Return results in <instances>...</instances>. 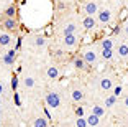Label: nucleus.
<instances>
[{
    "instance_id": "11",
    "label": "nucleus",
    "mask_w": 128,
    "mask_h": 127,
    "mask_svg": "<svg viewBox=\"0 0 128 127\" xmlns=\"http://www.w3.org/2000/svg\"><path fill=\"white\" fill-rule=\"evenodd\" d=\"M98 86H100V89H104V91H110L113 88V81L110 78H100Z\"/></svg>"
},
{
    "instance_id": "35",
    "label": "nucleus",
    "mask_w": 128,
    "mask_h": 127,
    "mask_svg": "<svg viewBox=\"0 0 128 127\" xmlns=\"http://www.w3.org/2000/svg\"><path fill=\"white\" fill-rule=\"evenodd\" d=\"M123 104H125V107H128V96L123 99Z\"/></svg>"
},
{
    "instance_id": "29",
    "label": "nucleus",
    "mask_w": 128,
    "mask_h": 127,
    "mask_svg": "<svg viewBox=\"0 0 128 127\" xmlns=\"http://www.w3.org/2000/svg\"><path fill=\"white\" fill-rule=\"evenodd\" d=\"M122 93H123V88H122L120 84H118V86H115V89H113V94H115V96L118 97V96H120Z\"/></svg>"
},
{
    "instance_id": "20",
    "label": "nucleus",
    "mask_w": 128,
    "mask_h": 127,
    "mask_svg": "<svg viewBox=\"0 0 128 127\" xmlns=\"http://www.w3.org/2000/svg\"><path fill=\"white\" fill-rule=\"evenodd\" d=\"M117 99H118V97L115 96V94H110V96H108V97L105 99V102H104V106H105V107H113V106L117 104Z\"/></svg>"
},
{
    "instance_id": "14",
    "label": "nucleus",
    "mask_w": 128,
    "mask_h": 127,
    "mask_svg": "<svg viewBox=\"0 0 128 127\" xmlns=\"http://www.w3.org/2000/svg\"><path fill=\"white\" fill-rule=\"evenodd\" d=\"M46 76H48L49 79H58V78H59V69H58L56 66H48V69H46Z\"/></svg>"
},
{
    "instance_id": "21",
    "label": "nucleus",
    "mask_w": 128,
    "mask_h": 127,
    "mask_svg": "<svg viewBox=\"0 0 128 127\" xmlns=\"http://www.w3.org/2000/svg\"><path fill=\"white\" fill-rule=\"evenodd\" d=\"M100 48H113V40L112 38H102Z\"/></svg>"
},
{
    "instance_id": "37",
    "label": "nucleus",
    "mask_w": 128,
    "mask_h": 127,
    "mask_svg": "<svg viewBox=\"0 0 128 127\" xmlns=\"http://www.w3.org/2000/svg\"><path fill=\"white\" fill-rule=\"evenodd\" d=\"M0 50H2V45H0Z\"/></svg>"
},
{
    "instance_id": "9",
    "label": "nucleus",
    "mask_w": 128,
    "mask_h": 127,
    "mask_svg": "<svg viewBox=\"0 0 128 127\" xmlns=\"http://www.w3.org/2000/svg\"><path fill=\"white\" fill-rule=\"evenodd\" d=\"M12 43H13V36H12L10 31H2L0 33V45H2V48H7V46H10Z\"/></svg>"
},
{
    "instance_id": "32",
    "label": "nucleus",
    "mask_w": 128,
    "mask_h": 127,
    "mask_svg": "<svg viewBox=\"0 0 128 127\" xmlns=\"http://www.w3.org/2000/svg\"><path fill=\"white\" fill-rule=\"evenodd\" d=\"M20 46H22V38H16V46H15V50H16V51L20 50Z\"/></svg>"
},
{
    "instance_id": "5",
    "label": "nucleus",
    "mask_w": 128,
    "mask_h": 127,
    "mask_svg": "<svg viewBox=\"0 0 128 127\" xmlns=\"http://www.w3.org/2000/svg\"><path fill=\"white\" fill-rule=\"evenodd\" d=\"M16 61V50H8V51H5L4 55H2V63L5 64V66H12V64Z\"/></svg>"
},
{
    "instance_id": "10",
    "label": "nucleus",
    "mask_w": 128,
    "mask_h": 127,
    "mask_svg": "<svg viewBox=\"0 0 128 127\" xmlns=\"http://www.w3.org/2000/svg\"><path fill=\"white\" fill-rule=\"evenodd\" d=\"M72 64H74V68H76V69H79V71L87 69V63L84 61V58L80 55H77V56H74V58H72Z\"/></svg>"
},
{
    "instance_id": "6",
    "label": "nucleus",
    "mask_w": 128,
    "mask_h": 127,
    "mask_svg": "<svg viewBox=\"0 0 128 127\" xmlns=\"http://www.w3.org/2000/svg\"><path fill=\"white\" fill-rule=\"evenodd\" d=\"M62 45L69 46V48H76L79 45V35L72 33V35H62Z\"/></svg>"
},
{
    "instance_id": "8",
    "label": "nucleus",
    "mask_w": 128,
    "mask_h": 127,
    "mask_svg": "<svg viewBox=\"0 0 128 127\" xmlns=\"http://www.w3.org/2000/svg\"><path fill=\"white\" fill-rule=\"evenodd\" d=\"M95 25H97V18H95V17L86 15V17L82 18V26H84V30L92 31V30L95 28Z\"/></svg>"
},
{
    "instance_id": "18",
    "label": "nucleus",
    "mask_w": 128,
    "mask_h": 127,
    "mask_svg": "<svg viewBox=\"0 0 128 127\" xmlns=\"http://www.w3.org/2000/svg\"><path fill=\"white\" fill-rule=\"evenodd\" d=\"M100 55L104 60H112L113 56H115V53H113V48H102Z\"/></svg>"
},
{
    "instance_id": "31",
    "label": "nucleus",
    "mask_w": 128,
    "mask_h": 127,
    "mask_svg": "<svg viewBox=\"0 0 128 127\" xmlns=\"http://www.w3.org/2000/svg\"><path fill=\"white\" fill-rule=\"evenodd\" d=\"M43 111H44V116H46V119H49V120L53 119V114H51V112H49V109L46 107V106H44V107H43Z\"/></svg>"
},
{
    "instance_id": "39",
    "label": "nucleus",
    "mask_w": 128,
    "mask_h": 127,
    "mask_svg": "<svg viewBox=\"0 0 128 127\" xmlns=\"http://www.w3.org/2000/svg\"><path fill=\"white\" fill-rule=\"evenodd\" d=\"M33 127H36V125H33Z\"/></svg>"
},
{
    "instance_id": "3",
    "label": "nucleus",
    "mask_w": 128,
    "mask_h": 127,
    "mask_svg": "<svg viewBox=\"0 0 128 127\" xmlns=\"http://www.w3.org/2000/svg\"><path fill=\"white\" fill-rule=\"evenodd\" d=\"M95 17H97V23L107 25V23H110V20H112V10H110V8H98Z\"/></svg>"
},
{
    "instance_id": "26",
    "label": "nucleus",
    "mask_w": 128,
    "mask_h": 127,
    "mask_svg": "<svg viewBox=\"0 0 128 127\" xmlns=\"http://www.w3.org/2000/svg\"><path fill=\"white\" fill-rule=\"evenodd\" d=\"M74 114L77 117H84V107L82 106H74Z\"/></svg>"
},
{
    "instance_id": "15",
    "label": "nucleus",
    "mask_w": 128,
    "mask_h": 127,
    "mask_svg": "<svg viewBox=\"0 0 128 127\" xmlns=\"http://www.w3.org/2000/svg\"><path fill=\"white\" fill-rule=\"evenodd\" d=\"M86 119H87V124H89L90 127H97L98 124H100V119H102V117H98V116H95V114H92V112H90V114H89V117H86Z\"/></svg>"
},
{
    "instance_id": "4",
    "label": "nucleus",
    "mask_w": 128,
    "mask_h": 127,
    "mask_svg": "<svg viewBox=\"0 0 128 127\" xmlns=\"http://www.w3.org/2000/svg\"><path fill=\"white\" fill-rule=\"evenodd\" d=\"M80 56L84 58V61L87 63V66H90V64H95V63H97V60H98L97 53H95L92 48H86L82 53H80Z\"/></svg>"
},
{
    "instance_id": "7",
    "label": "nucleus",
    "mask_w": 128,
    "mask_h": 127,
    "mask_svg": "<svg viewBox=\"0 0 128 127\" xmlns=\"http://www.w3.org/2000/svg\"><path fill=\"white\" fill-rule=\"evenodd\" d=\"M2 28H4L5 31H15L16 28H18V22H16V18H8V17H5L4 20H2Z\"/></svg>"
},
{
    "instance_id": "19",
    "label": "nucleus",
    "mask_w": 128,
    "mask_h": 127,
    "mask_svg": "<svg viewBox=\"0 0 128 127\" xmlns=\"http://www.w3.org/2000/svg\"><path fill=\"white\" fill-rule=\"evenodd\" d=\"M4 15L8 17V18H15V17H16V7H15V5L7 7V8H5V12H4Z\"/></svg>"
},
{
    "instance_id": "22",
    "label": "nucleus",
    "mask_w": 128,
    "mask_h": 127,
    "mask_svg": "<svg viewBox=\"0 0 128 127\" xmlns=\"http://www.w3.org/2000/svg\"><path fill=\"white\" fill-rule=\"evenodd\" d=\"M33 125H36V127H48V120H46L44 117H36Z\"/></svg>"
},
{
    "instance_id": "34",
    "label": "nucleus",
    "mask_w": 128,
    "mask_h": 127,
    "mask_svg": "<svg viewBox=\"0 0 128 127\" xmlns=\"http://www.w3.org/2000/svg\"><path fill=\"white\" fill-rule=\"evenodd\" d=\"M123 31H125V35H128V20L123 23Z\"/></svg>"
},
{
    "instance_id": "13",
    "label": "nucleus",
    "mask_w": 128,
    "mask_h": 127,
    "mask_svg": "<svg viewBox=\"0 0 128 127\" xmlns=\"http://www.w3.org/2000/svg\"><path fill=\"white\" fill-rule=\"evenodd\" d=\"M72 33H77V25L74 22L68 23V25H64L62 28V35H72Z\"/></svg>"
},
{
    "instance_id": "24",
    "label": "nucleus",
    "mask_w": 128,
    "mask_h": 127,
    "mask_svg": "<svg viewBox=\"0 0 128 127\" xmlns=\"http://www.w3.org/2000/svg\"><path fill=\"white\" fill-rule=\"evenodd\" d=\"M76 127H89L87 119L86 117H77V119H76Z\"/></svg>"
},
{
    "instance_id": "30",
    "label": "nucleus",
    "mask_w": 128,
    "mask_h": 127,
    "mask_svg": "<svg viewBox=\"0 0 128 127\" xmlns=\"http://www.w3.org/2000/svg\"><path fill=\"white\" fill-rule=\"evenodd\" d=\"M54 56H56V58H64V55H66V53H64V50H54Z\"/></svg>"
},
{
    "instance_id": "27",
    "label": "nucleus",
    "mask_w": 128,
    "mask_h": 127,
    "mask_svg": "<svg viewBox=\"0 0 128 127\" xmlns=\"http://www.w3.org/2000/svg\"><path fill=\"white\" fill-rule=\"evenodd\" d=\"M18 84H20L18 76H12V89H13V91H16V89H18Z\"/></svg>"
},
{
    "instance_id": "28",
    "label": "nucleus",
    "mask_w": 128,
    "mask_h": 127,
    "mask_svg": "<svg viewBox=\"0 0 128 127\" xmlns=\"http://www.w3.org/2000/svg\"><path fill=\"white\" fill-rule=\"evenodd\" d=\"M13 101H15V104L18 106V107H20V106H23L22 104V99H20V93H15V94H13Z\"/></svg>"
},
{
    "instance_id": "38",
    "label": "nucleus",
    "mask_w": 128,
    "mask_h": 127,
    "mask_svg": "<svg viewBox=\"0 0 128 127\" xmlns=\"http://www.w3.org/2000/svg\"><path fill=\"white\" fill-rule=\"evenodd\" d=\"M113 2H117V0H113Z\"/></svg>"
},
{
    "instance_id": "17",
    "label": "nucleus",
    "mask_w": 128,
    "mask_h": 127,
    "mask_svg": "<svg viewBox=\"0 0 128 127\" xmlns=\"http://www.w3.org/2000/svg\"><path fill=\"white\" fill-rule=\"evenodd\" d=\"M71 99L74 102H80L84 99V93H82V89H72V93H71Z\"/></svg>"
},
{
    "instance_id": "12",
    "label": "nucleus",
    "mask_w": 128,
    "mask_h": 127,
    "mask_svg": "<svg viewBox=\"0 0 128 127\" xmlns=\"http://www.w3.org/2000/svg\"><path fill=\"white\" fill-rule=\"evenodd\" d=\"M117 55L120 56L122 60H126V58H128V45H126V43H120V45H118Z\"/></svg>"
},
{
    "instance_id": "16",
    "label": "nucleus",
    "mask_w": 128,
    "mask_h": 127,
    "mask_svg": "<svg viewBox=\"0 0 128 127\" xmlns=\"http://www.w3.org/2000/svg\"><path fill=\"white\" fill-rule=\"evenodd\" d=\"M105 106H100V104H94L92 106V114H95V116L98 117H104L105 116Z\"/></svg>"
},
{
    "instance_id": "23",
    "label": "nucleus",
    "mask_w": 128,
    "mask_h": 127,
    "mask_svg": "<svg viewBox=\"0 0 128 127\" xmlns=\"http://www.w3.org/2000/svg\"><path fill=\"white\" fill-rule=\"evenodd\" d=\"M23 84H25L26 88H33L34 84H36V81H34V78H33V76H26V78L23 79Z\"/></svg>"
},
{
    "instance_id": "33",
    "label": "nucleus",
    "mask_w": 128,
    "mask_h": 127,
    "mask_svg": "<svg viewBox=\"0 0 128 127\" xmlns=\"http://www.w3.org/2000/svg\"><path fill=\"white\" fill-rule=\"evenodd\" d=\"M120 31H122V28H120V26H113V35H118Z\"/></svg>"
},
{
    "instance_id": "2",
    "label": "nucleus",
    "mask_w": 128,
    "mask_h": 127,
    "mask_svg": "<svg viewBox=\"0 0 128 127\" xmlns=\"http://www.w3.org/2000/svg\"><path fill=\"white\" fill-rule=\"evenodd\" d=\"M82 12L86 15H90V17H95L98 12V4L95 0H86L82 5Z\"/></svg>"
},
{
    "instance_id": "36",
    "label": "nucleus",
    "mask_w": 128,
    "mask_h": 127,
    "mask_svg": "<svg viewBox=\"0 0 128 127\" xmlns=\"http://www.w3.org/2000/svg\"><path fill=\"white\" fill-rule=\"evenodd\" d=\"M4 94V86H2V82H0V96Z\"/></svg>"
},
{
    "instance_id": "25",
    "label": "nucleus",
    "mask_w": 128,
    "mask_h": 127,
    "mask_svg": "<svg viewBox=\"0 0 128 127\" xmlns=\"http://www.w3.org/2000/svg\"><path fill=\"white\" fill-rule=\"evenodd\" d=\"M34 45H36L38 48L44 46V45H46V38H44V36H41V35H40V36H36V38H34Z\"/></svg>"
},
{
    "instance_id": "1",
    "label": "nucleus",
    "mask_w": 128,
    "mask_h": 127,
    "mask_svg": "<svg viewBox=\"0 0 128 127\" xmlns=\"http://www.w3.org/2000/svg\"><path fill=\"white\" fill-rule=\"evenodd\" d=\"M44 102H46V106L56 109V107H59V106H61V97H59V94H58V93L49 91V93H46V96H44Z\"/></svg>"
}]
</instances>
